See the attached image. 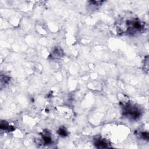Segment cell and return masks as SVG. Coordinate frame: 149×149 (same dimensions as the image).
<instances>
[{
	"mask_svg": "<svg viewBox=\"0 0 149 149\" xmlns=\"http://www.w3.org/2000/svg\"><path fill=\"white\" fill-rule=\"evenodd\" d=\"M116 30L120 34L135 36L143 33L147 29L145 22L138 19H125L116 24Z\"/></svg>",
	"mask_w": 149,
	"mask_h": 149,
	"instance_id": "cell-1",
	"label": "cell"
},
{
	"mask_svg": "<svg viewBox=\"0 0 149 149\" xmlns=\"http://www.w3.org/2000/svg\"><path fill=\"white\" fill-rule=\"evenodd\" d=\"M123 107V115L130 119L136 120L142 115V111L140 108L130 103Z\"/></svg>",
	"mask_w": 149,
	"mask_h": 149,
	"instance_id": "cell-2",
	"label": "cell"
},
{
	"mask_svg": "<svg viewBox=\"0 0 149 149\" xmlns=\"http://www.w3.org/2000/svg\"><path fill=\"white\" fill-rule=\"evenodd\" d=\"M40 144L42 145H44V146H47V145H50L52 143V139L51 138V133L47 130H44L43 133L41 134V138L39 139Z\"/></svg>",
	"mask_w": 149,
	"mask_h": 149,
	"instance_id": "cell-3",
	"label": "cell"
},
{
	"mask_svg": "<svg viewBox=\"0 0 149 149\" xmlns=\"http://www.w3.org/2000/svg\"><path fill=\"white\" fill-rule=\"evenodd\" d=\"M95 145L97 148H106L111 147L109 143L105 139H98L95 140Z\"/></svg>",
	"mask_w": 149,
	"mask_h": 149,
	"instance_id": "cell-4",
	"label": "cell"
},
{
	"mask_svg": "<svg viewBox=\"0 0 149 149\" xmlns=\"http://www.w3.org/2000/svg\"><path fill=\"white\" fill-rule=\"evenodd\" d=\"M63 55H64V52L62 49L60 47H57L52 51L51 55V57L52 58L58 59L61 58L63 56Z\"/></svg>",
	"mask_w": 149,
	"mask_h": 149,
	"instance_id": "cell-5",
	"label": "cell"
},
{
	"mask_svg": "<svg viewBox=\"0 0 149 149\" xmlns=\"http://www.w3.org/2000/svg\"><path fill=\"white\" fill-rule=\"evenodd\" d=\"M0 129L1 130H8V132H12L15 130V128L12 125H9L5 121H1V124H0Z\"/></svg>",
	"mask_w": 149,
	"mask_h": 149,
	"instance_id": "cell-6",
	"label": "cell"
},
{
	"mask_svg": "<svg viewBox=\"0 0 149 149\" xmlns=\"http://www.w3.org/2000/svg\"><path fill=\"white\" fill-rule=\"evenodd\" d=\"M118 99L119 100L120 103L121 104L122 106L125 105L130 103L129 98L125 95L122 94V93H120V94L118 95Z\"/></svg>",
	"mask_w": 149,
	"mask_h": 149,
	"instance_id": "cell-7",
	"label": "cell"
},
{
	"mask_svg": "<svg viewBox=\"0 0 149 149\" xmlns=\"http://www.w3.org/2000/svg\"><path fill=\"white\" fill-rule=\"evenodd\" d=\"M58 134L61 137H65L68 135V132L65 128H60L58 130Z\"/></svg>",
	"mask_w": 149,
	"mask_h": 149,
	"instance_id": "cell-8",
	"label": "cell"
},
{
	"mask_svg": "<svg viewBox=\"0 0 149 149\" xmlns=\"http://www.w3.org/2000/svg\"><path fill=\"white\" fill-rule=\"evenodd\" d=\"M144 70L146 72V73L147 74H148V56L144 58Z\"/></svg>",
	"mask_w": 149,
	"mask_h": 149,
	"instance_id": "cell-9",
	"label": "cell"
},
{
	"mask_svg": "<svg viewBox=\"0 0 149 149\" xmlns=\"http://www.w3.org/2000/svg\"><path fill=\"white\" fill-rule=\"evenodd\" d=\"M139 137L143 139V140H148L149 139V136H148V132H142L139 134Z\"/></svg>",
	"mask_w": 149,
	"mask_h": 149,
	"instance_id": "cell-10",
	"label": "cell"
},
{
	"mask_svg": "<svg viewBox=\"0 0 149 149\" xmlns=\"http://www.w3.org/2000/svg\"><path fill=\"white\" fill-rule=\"evenodd\" d=\"M9 78L8 77H3L1 76V83H7L9 81Z\"/></svg>",
	"mask_w": 149,
	"mask_h": 149,
	"instance_id": "cell-11",
	"label": "cell"
}]
</instances>
